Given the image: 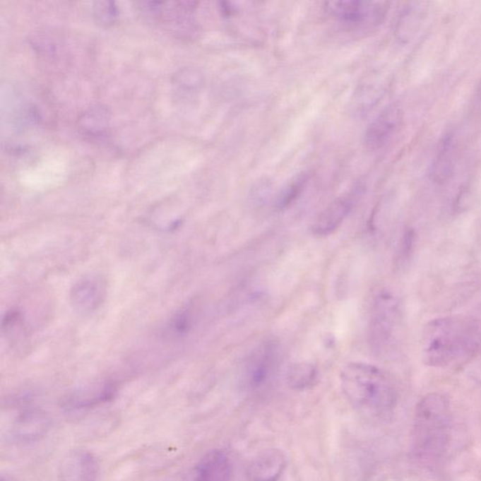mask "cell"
Segmentation results:
<instances>
[{"instance_id": "ba28073f", "label": "cell", "mask_w": 481, "mask_h": 481, "mask_svg": "<svg viewBox=\"0 0 481 481\" xmlns=\"http://www.w3.org/2000/svg\"><path fill=\"white\" fill-rule=\"evenodd\" d=\"M232 476L229 455L222 449H213L190 468L182 481H230Z\"/></svg>"}, {"instance_id": "9c48e42d", "label": "cell", "mask_w": 481, "mask_h": 481, "mask_svg": "<svg viewBox=\"0 0 481 481\" xmlns=\"http://www.w3.org/2000/svg\"><path fill=\"white\" fill-rule=\"evenodd\" d=\"M98 476V461L95 454L86 449H76L68 452L59 465L61 481H97Z\"/></svg>"}, {"instance_id": "52a82bcc", "label": "cell", "mask_w": 481, "mask_h": 481, "mask_svg": "<svg viewBox=\"0 0 481 481\" xmlns=\"http://www.w3.org/2000/svg\"><path fill=\"white\" fill-rule=\"evenodd\" d=\"M403 113L398 105H392L384 109L369 125L365 133L367 149L375 152L386 147L400 129Z\"/></svg>"}, {"instance_id": "8fae6325", "label": "cell", "mask_w": 481, "mask_h": 481, "mask_svg": "<svg viewBox=\"0 0 481 481\" xmlns=\"http://www.w3.org/2000/svg\"><path fill=\"white\" fill-rule=\"evenodd\" d=\"M105 281L98 277H87L78 281L71 290V301L76 310L82 313L95 311L105 297Z\"/></svg>"}, {"instance_id": "ac0fdd59", "label": "cell", "mask_w": 481, "mask_h": 481, "mask_svg": "<svg viewBox=\"0 0 481 481\" xmlns=\"http://www.w3.org/2000/svg\"><path fill=\"white\" fill-rule=\"evenodd\" d=\"M307 182H309V175L307 173L296 177L278 196L277 202L278 209H285L289 205L292 204L301 195L302 191L307 186Z\"/></svg>"}, {"instance_id": "3957f363", "label": "cell", "mask_w": 481, "mask_h": 481, "mask_svg": "<svg viewBox=\"0 0 481 481\" xmlns=\"http://www.w3.org/2000/svg\"><path fill=\"white\" fill-rule=\"evenodd\" d=\"M400 321L398 299L386 290H377L372 299L369 343L372 348L381 351L386 348L398 328Z\"/></svg>"}, {"instance_id": "e0dca14e", "label": "cell", "mask_w": 481, "mask_h": 481, "mask_svg": "<svg viewBox=\"0 0 481 481\" xmlns=\"http://www.w3.org/2000/svg\"><path fill=\"white\" fill-rule=\"evenodd\" d=\"M318 377L317 368L307 362L295 363L287 371L286 382L290 388L303 390L311 386Z\"/></svg>"}, {"instance_id": "5b68a950", "label": "cell", "mask_w": 481, "mask_h": 481, "mask_svg": "<svg viewBox=\"0 0 481 481\" xmlns=\"http://www.w3.org/2000/svg\"><path fill=\"white\" fill-rule=\"evenodd\" d=\"M280 361L278 344L267 340L253 350L244 366V381L250 388L258 389L266 386L277 371Z\"/></svg>"}, {"instance_id": "8992f818", "label": "cell", "mask_w": 481, "mask_h": 481, "mask_svg": "<svg viewBox=\"0 0 481 481\" xmlns=\"http://www.w3.org/2000/svg\"><path fill=\"white\" fill-rule=\"evenodd\" d=\"M362 193L363 186L357 184L351 191L343 194L332 201L315 219L312 225L313 234L324 237L334 232L351 213Z\"/></svg>"}, {"instance_id": "30bf717a", "label": "cell", "mask_w": 481, "mask_h": 481, "mask_svg": "<svg viewBox=\"0 0 481 481\" xmlns=\"http://www.w3.org/2000/svg\"><path fill=\"white\" fill-rule=\"evenodd\" d=\"M286 465L287 459L283 451L268 449L250 462L247 468V477L249 481H277Z\"/></svg>"}, {"instance_id": "5bb4252c", "label": "cell", "mask_w": 481, "mask_h": 481, "mask_svg": "<svg viewBox=\"0 0 481 481\" xmlns=\"http://www.w3.org/2000/svg\"><path fill=\"white\" fill-rule=\"evenodd\" d=\"M116 392V386L113 384H105L98 388L95 387L85 391H79L68 397L64 401V408L69 412L93 408L112 400Z\"/></svg>"}, {"instance_id": "d6986e66", "label": "cell", "mask_w": 481, "mask_h": 481, "mask_svg": "<svg viewBox=\"0 0 481 481\" xmlns=\"http://www.w3.org/2000/svg\"><path fill=\"white\" fill-rule=\"evenodd\" d=\"M193 324V314L191 309L183 310L179 313L173 320L170 329L175 335H181L186 334Z\"/></svg>"}, {"instance_id": "6da1fadb", "label": "cell", "mask_w": 481, "mask_h": 481, "mask_svg": "<svg viewBox=\"0 0 481 481\" xmlns=\"http://www.w3.org/2000/svg\"><path fill=\"white\" fill-rule=\"evenodd\" d=\"M481 347V321L475 319L445 317L427 323L421 348L427 366L446 368L473 357Z\"/></svg>"}, {"instance_id": "2e32d148", "label": "cell", "mask_w": 481, "mask_h": 481, "mask_svg": "<svg viewBox=\"0 0 481 481\" xmlns=\"http://www.w3.org/2000/svg\"><path fill=\"white\" fill-rule=\"evenodd\" d=\"M108 121L109 115L107 108L97 105L82 113L78 119V129L86 138H98L107 129Z\"/></svg>"}, {"instance_id": "44dd1931", "label": "cell", "mask_w": 481, "mask_h": 481, "mask_svg": "<svg viewBox=\"0 0 481 481\" xmlns=\"http://www.w3.org/2000/svg\"><path fill=\"white\" fill-rule=\"evenodd\" d=\"M474 109L477 111V112H481V81L479 87L477 88L476 93H475Z\"/></svg>"}, {"instance_id": "7c38bea8", "label": "cell", "mask_w": 481, "mask_h": 481, "mask_svg": "<svg viewBox=\"0 0 481 481\" xmlns=\"http://www.w3.org/2000/svg\"><path fill=\"white\" fill-rule=\"evenodd\" d=\"M49 424V418L44 412L28 410L14 420L11 435L19 443L33 442L47 434Z\"/></svg>"}, {"instance_id": "4fadbf2b", "label": "cell", "mask_w": 481, "mask_h": 481, "mask_svg": "<svg viewBox=\"0 0 481 481\" xmlns=\"http://www.w3.org/2000/svg\"><path fill=\"white\" fill-rule=\"evenodd\" d=\"M459 158V144L456 135L446 136L441 143L432 164V174L438 183L448 181L453 174Z\"/></svg>"}, {"instance_id": "277c9868", "label": "cell", "mask_w": 481, "mask_h": 481, "mask_svg": "<svg viewBox=\"0 0 481 481\" xmlns=\"http://www.w3.org/2000/svg\"><path fill=\"white\" fill-rule=\"evenodd\" d=\"M389 2L343 0L326 3V10L341 24L355 28L376 27L385 20Z\"/></svg>"}, {"instance_id": "ffe728a7", "label": "cell", "mask_w": 481, "mask_h": 481, "mask_svg": "<svg viewBox=\"0 0 481 481\" xmlns=\"http://www.w3.org/2000/svg\"><path fill=\"white\" fill-rule=\"evenodd\" d=\"M95 16L102 24H111L118 16V10L113 2L96 3Z\"/></svg>"}, {"instance_id": "7a4b0ae2", "label": "cell", "mask_w": 481, "mask_h": 481, "mask_svg": "<svg viewBox=\"0 0 481 481\" xmlns=\"http://www.w3.org/2000/svg\"><path fill=\"white\" fill-rule=\"evenodd\" d=\"M340 379L347 400L367 414H383L391 410L397 400L391 381L371 364L348 363L341 369Z\"/></svg>"}, {"instance_id": "9a60e30c", "label": "cell", "mask_w": 481, "mask_h": 481, "mask_svg": "<svg viewBox=\"0 0 481 481\" xmlns=\"http://www.w3.org/2000/svg\"><path fill=\"white\" fill-rule=\"evenodd\" d=\"M428 5L427 2H412L404 8L398 21V39L407 42L415 35L428 16Z\"/></svg>"}]
</instances>
